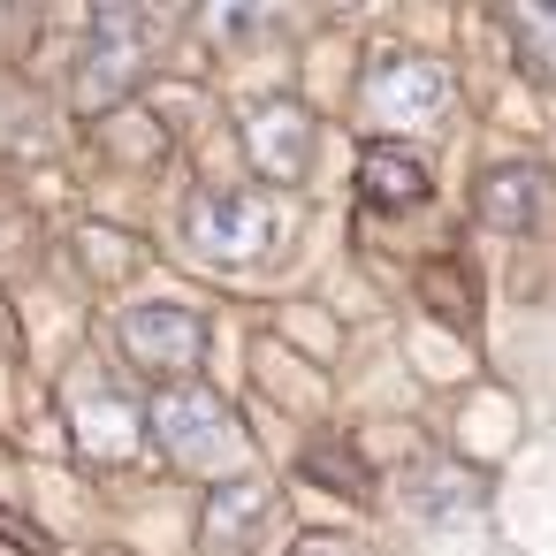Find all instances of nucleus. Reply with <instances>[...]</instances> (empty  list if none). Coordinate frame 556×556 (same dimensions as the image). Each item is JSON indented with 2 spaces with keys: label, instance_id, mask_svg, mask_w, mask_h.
I'll use <instances>...</instances> for the list:
<instances>
[{
  "label": "nucleus",
  "instance_id": "f257e3e1",
  "mask_svg": "<svg viewBox=\"0 0 556 556\" xmlns=\"http://www.w3.org/2000/svg\"><path fill=\"white\" fill-rule=\"evenodd\" d=\"M146 427H153V442L168 450V465L176 472H199V480H237V465L252 457V442H244V427H237V412L214 396V389H161V404L146 412Z\"/></svg>",
  "mask_w": 556,
  "mask_h": 556
},
{
  "label": "nucleus",
  "instance_id": "f03ea898",
  "mask_svg": "<svg viewBox=\"0 0 556 556\" xmlns=\"http://www.w3.org/2000/svg\"><path fill=\"white\" fill-rule=\"evenodd\" d=\"M282 229H290V214H282V199H267V191H206V199H191V214H184L191 252L214 260V267H252V260H267V252L282 244Z\"/></svg>",
  "mask_w": 556,
  "mask_h": 556
},
{
  "label": "nucleus",
  "instance_id": "7ed1b4c3",
  "mask_svg": "<svg viewBox=\"0 0 556 556\" xmlns=\"http://www.w3.org/2000/svg\"><path fill=\"white\" fill-rule=\"evenodd\" d=\"M358 108H366V123L381 130V146H389V138H427V130H442V115H450V77H442L427 54H381V62L366 70V85H358Z\"/></svg>",
  "mask_w": 556,
  "mask_h": 556
},
{
  "label": "nucleus",
  "instance_id": "20e7f679",
  "mask_svg": "<svg viewBox=\"0 0 556 556\" xmlns=\"http://www.w3.org/2000/svg\"><path fill=\"white\" fill-rule=\"evenodd\" d=\"M123 351H130L146 374L176 381V374H191V366L206 358V320H199L191 305H130V313H123Z\"/></svg>",
  "mask_w": 556,
  "mask_h": 556
},
{
  "label": "nucleus",
  "instance_id": "39448f33",
  "mask_svg": "<svg viewBox=\"0 0 556 556\" xmlns=\"http://www.w3.org/2000/svg\"><path fill=\"white\" fill-rule=\"evenodd\" d=\"M313 115L298 108V100H267V108H252L244 115V153H252V168L267 176V184H305L313 176Z\"/></svg>",
  "mask_w": 556,
  "mask_h": 556
},
{
  "label": "nucleus",
  "instance_id": "423d86ee",
  "mask_svg": "<svg viewBox=\"0 0 556 556\" xmlns=\"http://www.w3.org/2000/svg\"><path fill=\"white\" fill-rule=\"evenodd\" d=\"M267 510H275V495L260 488V472H237V480L206 488V510H199V548H206V556H244V548H252V533L267 526Z\"/></svg>",
  "mask_w": 556,
  "mask_h": 556
},
{
  "label": "nucleus",
  "instance_id": "0eeeda50",
  "mask_svg": "<svg viewBox=\"0 0 556 556\" xmlns=\"http://www.w3.org/2000/svg\"><path fill=\"white\" fill-rule=\"evenodd\" d=\"M138 62H146V24L123 16V9H108L100 31H92V70H85V92H77V100L100 108V100L130 92V85H138Z\"/></svg>",
  "mask_w": 556,
  "mask_h": 556
},
{
  "label": "nucleus",
  "instance_id": "6e6552de",
  "mask_svg": "<svg viewBox=\"0 0 556 556\" xmlns=\"http://www.w3.org/2000/svg\"><path fill=\"white\" fill-rule=\"evenodd\" d=\"M70 427H77V450H85V457H130V450L146 442V412L123 404V396H92V404H77Z\"/></svg>",
  "mask_w": 556,
  "mask_h": 556
},
{
  "label": "nucleus",
  "instance_id": "1a4fd4ad",
  "mask_svg": "<svg viewBox=\"0 0 556 556\" xmlns=\"http://www.w3.org/2000/svg\"><path fill=\"white\" fill-rule=\"evenodd\" d=\"M533 214H541V168H526V161H510V168H488L480 176V222H495V229H533Z\"/></svg>",
  "mask_w": 556,
  "mask_h": 556
},
{
  "label": "nucleus",
  "instance_id": "9d476101",
  "mask_svg": "<svg viewBox=\"0 0 556 556\" xmlns=\"http://www.w3.org/2000/svg\"><path fill=\"white\" fill-rule=\"evenodd\" d=\"M358 184H366L374 206H419V199H427V168H419V153H404V146H366Z\"/></svg>",
  "mask_w": 556,
  "mask_h": 556
},
{
  "label": "nucleus",
  "instance_id": "9b49d317",
  "mask_svg": "<svg viewBox=\"0 0 556 556\" xmlns=\"http://www.w3.org/2000/svg\"><path fill=\"white\" fill-rule=\"evenodd\" d=\"M503 31H510L526 77L556 92V9H503Z\"/></svg>",
  "mask_w": 556,
  "mask_h": 556
},
{
  "label": "nucleus",
  "instance_id": "f8f14e48",
  "mask_svg": "<svg viewBox=\"0 0 556 556\" xmlns=\"http://www.w3.org/2000/svg\"><path fill=\"white\" fill-rule=\"evenodd\" d=\"M305 480H328L336 495H366V465L351 457V442H313L305 450Z\"/></svg>",
  "mask_w": 556,
  "mask_h": 556
},
{
  "label": "nucleus",
  "instance_id": "ddd939ff",
  "mask_svg": "<svg viewBox=\"0 0 556 556\" xmlns=\"http://www.w3.org/2000/svg\"><path fill=\"white\" fill-rule=\"evenodd\" d=\"M427 518H450V510H465V503H480V488H472V472H442V488H419L412 495Z\"/></svg>",
  "mask_w": 556,
  "mask_h": 556
},
{
  "label": "nucleus",
  "instance_id": "4468645a",
  "mask_svg": "<svg viewBox=\"0 0 556 556\" xmlns=\"http://www.w3.org/2000/svg\"><path fill=\"white\" fill-rule=\"evenodd\" d=\"M290 556H358V548H351L343 533H298V548H290Z\"/></svg>",
  "mask_w": 556,
  "mask_h": 556
}]
</instances>
